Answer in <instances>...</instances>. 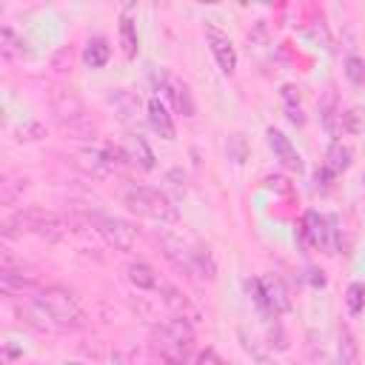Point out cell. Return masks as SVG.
I'll use <instances>...</instances> for the list:
<instances>
[{"label": "cell", "mask_w": 365, "mask_h": 365, "mask_svg": "<svg viewBox=\"0 0 365 365\" xmlns=\"http://www.w3.org/2000/svg\"><path fill=\"white\" fill-rule=\"evenodd\" d=\"M29 308H31V317L40 319V325L48 331H68L86 322V311L77 294L63 285H40Z\"/></svg>", "instance_id": "6da1fadb"}, {"label": "cell", "mask_w": 365, "mask_h": 365, "mask_svg": "<svg viewBox=\"0 0 365 365\" xmlns=\"http://www.w3.org/2000/svg\"><path fill=\"white\" fill-rule=\"evenodd\" d=\"M160 251L163 257L177 268V271H185L188 277H197V279H214V259L208 254V248L202 245H188L182 237L171 234V231H163L160 237Z\"/></svg>", "instance_id": "7a4b0ae2"}, {"label": "cell", "mask_w": 365, "mask_h": 365, "mask_svg": "<svg viewBox=\"0 0 365 365\" xmlns=\"http://www.w3.org/2000/svg\"><path fill=\"white\" fill-rule=\"evenodd\" d=\"M151 345L168 365H185L194 354V331L188 322L171 319L151 331Z\"/></svg>", "instance_id": "3957f363"}, {"label": "cell", "mask_w": 365, "mask_h": 365, "mask_svg": "<svg viewBox=\"0 0 365 365\" xmlns=\"http://www.w3.org/2000/svg\"><path fill=\"white\" fill-rule=\"evenodd\" d=\"M3 231L6 234H37V237H46V240H60L66 234V222L51 214V211H43V208H23V211H14L11 217L3 220Z\"/></svg>", "instance_id": "277c9868"}, {"label": "cell", "mask_w": 365, "mask_h": 365, "mask_svg": "<svg viewBox=\"0 0 365 365\" xmlns=\"http://www.w3.org/2000/svg\"><path fill=\"white\" fill-rule=\"evenodd\" d=\"M125 205L140 214V217H148L154 222H177L180 220V211L177 205L160 191V188H148V185H137V188H128L125 191Z\"/></svg>", "instance_id": "5b68a950"}, {"label": "cell", "mask_w": 365, "mask_h": 365, "mask_svg": "<svg viewBox=\"0 0 365 365\" xmlns=\"http://www.w3.org/2000/svg\"><path fill=\"white\" fill-rule=\"evenodd\" d=\"M302 237L308 245L325 251V254H336L339 248V228L334 217H325L319 211H308L302 217Z\"/></svg>", "instance_id": "8992f818"}, {"label": "cell", "mask_w": 365, "mask_h": 365, "mask_svg": "<svg viewBox=\"0 0 365 365\" xmlns=\"http://www.w3.org/2000/svg\"><path fill=\"white\" fill-rule=\"evenodd\" d=\"M248 291L254 297V302L268 314V317H279L291 308V297L282 285V279L277 277H259V279H251L248 282Z\"/></svg>", "instance_id": "52a82bcc"}, {"label": "cell", "mask_w": 365, "mask_h": 365, "mask_svg": "<svg viewBox=\"0 0 365 365\" xmlns=\"http://www.w3.org/2000/svg\"><path fill=\"white\" fill-rule=\"evenodd\" d=\"M94 228L97 234L106 240V245H111L114 251H131L137 242V228L123 220V217H106V214H94Z\"/></svg>", "instance_id": "ba28073f"}, {"label": "cell", "mask_w": 365, "mask_h": 365, "mask_svg": "<svg viewBox=\"0 0 365 365\" xmlns=\"http://www.w3.org/2000/svg\"><path fill=\"white\" fill-rule=\"evenodd\" d=\"M205 40H208V48H211V54H214L220 71H222V74H234V71H237V48H234V43H231V37H228L225 31H220L217 26L208 23V26H205Z\"/></svg>", "instance_id": "9c48e42d"}, {"label": "cell", "mask_w": 365, "mask_h": 365, "mask_svg": "<svg viewBox=\"0 0 365 365\" xmlns=\"http://www.w3.org/2000/svg\"><path fill=\"white\" fill-rule=\"evenodd\" d=\"M160 291H163V302H165V308L174 314V319H182V322H188V325H194V322L200 319V308H197L180 288L160 282Z\"/></svg>", "instance_id": "30bf717a"}, {"label": "cell", "mask_w": 365, "mask_h": 365, "mask_svg": "<svg viewBox=\"0 0 365 365\" xmlns=\"http://www.w3.org/2000/svg\"><path fill=\"white\" fill-rule=\"evenodd\" d=\"M163 91L168 94V100H171V106L177 108V114H182V117H194L197 106H194L191 88H188L180 77H174V74H163Z\"/></svg>", "instance_id": "8fae6325"}, {"label": "cell", "mask_w": 365, "mask_h": 365, "mask_svg": "<svg viewBox=\"0 0 365 365\" xmlns=\"http://www.w3.org/2000/svg\"><path fill=\"white\" fill-rule=\"evenodd\" d=\"M265 137H268V148L274 151V157H277L285 168H291V171H302V157H299V151L294 148V143H291L279 128H268Z\"/></svg>", "instance_id": "7c38bea8"}, {"label": "cell", "mask_w": 365, "mask_h": 365, "mask_svg": "<svg viewBox=\"0 0 365 365\" xmlns=\"http://www.w3.org/2000/svg\"><path fill=\"white\" fill-rule=\"evenodd\" d=\"M0 288L14 297V294H23V291H37L40 282H37V274H29V271H14L11 265H3L0 268Z\"/></svg>", "instance_id": "4fadbf2b"}, {"label": "cell", "mask_w": 365, "mask_h": 365, "mask_svg": "<svg viewBox=\"0 0 365 365\" xmlns=\"http://www.w3.org/2000/svg\"><path fill=\"white\" fill-rule=\"evenodd\" d=\"M106 103L117 111V117H120L123 123H131V120H137V114H140V97H137L134 91H128V88H111V91L106 94Z\"/></svg>", "instance_id": "5bb4252c"}, {"label": "cell", "mask_w": 365, "mask_h": 365, "mask_svg": "<svg viewBox=\"0 0 365 365\" xmlns=\"http://www.w3.org/2000/svg\"><path fill=\"white\" fill-rule=\"evenodd\" d=\"M145 117H148V125L154 128V134H160L163 140H174V137H177V131H174V120H171L168 108H165L157 97L148 100V106H145Z\"/></svg>", "instance_id": "9a60e30c"}, {"label": "cell", "mask_w": 365, "mask_h": 365, "mask_svg": "<svg viewBox=\"0 0 365 365\" xmlns=\"http://www.w3.org/2000/svg\"><path fill=\"white\" fill-rule=\"evenodd\" d=\"M123 148H125L128 163H137L143 171H151V168H154V151L148 148V143H145L140 134H131Z\"/></svg>", "instance_id": "2e32d148"}, {"label": "cell", "mask_w": 365, "mask_h": 365, "mask_svg": "<svg viewBox=\"0 0 365 365\" xmlns=\"http://www.w3.org/2000/svg\"><path fill=\"white\" fill-rule=\"evenodd\" d=\"M29 51H31L29 43L11 26L0 29V54H3V60H17V57H26Z\"/></svg>", "instance_id": "e0dca14e"}, {"label": "cell", "mask_w": 365, "mask_h": 365, "mask_svg": "<svg viewBox=\"0 0 365 365\" xmlns=\"http://www.w3.org/2000/svg\"><path fill=\"white\" fill-rule=\"evenodd\" d=\"M336 362L339 365H362L359 362V345H356L354 334L342 325H339V334H336Z\"/></svg>", "instance_id": "ac0fdd59"}, {"label": "cell", "mask_w": 365, "mask_h": 365, "mask_svg": "<svg viewBox=\"0 0 365 365\" xmlns=\"http://www.w3.org/2000/svg\"><path fill=\"white\" fill-rule=\"evenodd\" d=\"M128 282L140 291H151V288H160V279L154 274V268L148 262H131L128 265Z\"/></svg>", "instance_id": "d6986e66"}, {"label": "cell", "mask_w": 365, "mask_h": 365, "mask_svg": "<svg viewBox=\"0 0 365 365\" xmlns=\"http://www.w3.org/2000/svg\"><path fill=\"white\" fill-rule=\"evenodd\" d=\"M319 114H322V125H325V131H328L331 137H342V134H345V131H342V108L336 106L334 94L319 106Z\"/></svg>", "instance_id": "ffe728a7"}, {"label": "cell", "mask_w": 365, "mask_h": 365, "mask_svg": "<svg viewBox=\"0 0 365 365\" xmlns=\"http://www.w3.org/2000/svg\"><path fill=\"white\" fill-rule=\"evenodd\" d=\"M120 46H123V54L128 57V60H134L137 57V29H134V20H131V14H128V9L120 14Z\"/></svg>", "instance_id": "44dd1931"}, {"label": "cell", "mask_w": 365, "mask_h": 365, "mask_svg": "<svg viewBox=\"0 0 365 365\" xmlns=\"http://www.w3.org/2000/svg\"><path fill=\"white\" fill-rule=\"evenodd\" d=\"M348 165H351V148L342 145L339 140H334V143L328 145V151H325V168H328L331 174H342Z\"/></svg>", "instance_id": "7402d4cb"}, {"label": "cell", "mask_w": 365, "mask_h": 365, "mask_svg": "<svg viewBox=\"0 0 365 365\" xmlns=\"http://www.w3.org/2000/svg\"><path fill=\"white\" fill-rule=\"evenodd\" d=\"M108 54H111V48H108V43L103 40V37H91L88 43H86V51H83V60L91 66V68H103L106 63H108Z\"/></svg>", "instance_id": "603a6c76"}, {"label": "cell", "mask_w": 365, "mask_h": 365, "mask_svg": "<svg viewBox=\"0 0 365 365\" xmlns=\"http://www.w3.org/2000/svg\"><path fill=\"white\" fill-rule=\"evenodd\" d=\"M345 308L351 317H359L365 311V285L362 282H348L345 288Z\"/></svg>", "instance_id": "cb8c5ba5"}, {"label": "cell", "mask_w": 365, "mask_h": 365, "mask_svg": "<svg viewBox=\"0 0 365 365\" xmlns=\"http://www.w3.org/2000/svg\"><path fill=\"white\" fill-rule=\"evenodd\" d=\"M282 100H285V111H288V120L294 125H302L305 117H302V108H299V94L294 91V86H285L282 88Z\"/></svg>", "instance_id": "d4e9b609"}, {"label": "cell", "mask_w": 365, "mask_h": 365, "mask_svg": "<svg viewBox=\"0 0 365 365\" xmlns=\"http://www.w3.org/2000/svg\"><path fill=\"white\" fill-rule=\"evenodd\" d=\"M345 77L354 86H365V60L356 57V54H348L345 57Z\"/></svg>", "instance_id": "484cf974"}, {"label": "cell", "mask_w": 365, "mask_h": 365, "mask_svg": "<svg viewBox=\"0 0 365 365\" xmlns=\"http://www.w3.org/2000/svg\"><path fill=\"white\" fill-rule=\"evenodd\" d=\"M191 365H228V362H225L214 348H202V351H197V354H194Z\"/></svg>", "instance_id": "4316f807"}, {"label": "cell", "mask_w": 365, "mask_h": 365, "mask_svg": "<svg viewBox=\"0 0 365 365\" xmlns=\"http://www.w3.org/2000/svg\"><path fill=\"white\" fill-rule=\"evenodd\" d=\"M362 128V123H359V111L356 108H348V111H342V131H351V134H356Z\"/></svg>", "instance_id": "83f0119b"}, {"label": "cell", "mask_w": 365, "mask_h": 365, "mask_svg": "<svg viewBox=\"0 0 365 365\" xmlns=\"http://www.w3.org/2000/svg\"><path fill=\"white\" fill-rule=\"evenodd\" d=\"M254 365H282V362H277L274 356H265V354H254Z\"/></svg>", "instance_id": "f1b7e54d"}, {"label": "cell", "mask_w": 365, "mask_h": 365, "mask_svg": "<svg viewBox=\"0 0 365 365\" xmlns=\"http://www.w3.org/2000/svg\"><path fill=\"white\" fill-rule=\"evenodd\" d=\"M63 365H83V362H63Z\"/></svg>", "instance_id": "f546056e"}, {"label": "cell", "mask_w": 365, "mask_h": 365, "mask_svg": "<svg viewBox=\"0 0 365 365\" xmlns=\"http://www.w3.org/2000/svg\"><path fill=\"white\" fill-rule=\"evenodd\" d=\"M362 180H365V174H362Z\"/></svg>", "instance_id": "4dcf8cb0"}]
</instances>
